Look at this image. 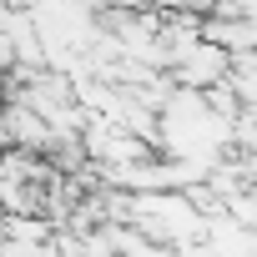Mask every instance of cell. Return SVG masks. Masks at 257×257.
Segmentation results:
<instances>
[{
    "label": "cell",
    "mask_w": 257,
    "mask_h": 257,
    "mask_svg": "<svg viewBox=\"0 0 257 257\" xmlns=\"http://www.w3.org/2000/svg\"><path fill=\"white\" fill-rule=\"evenodd\" d=\"M6 101H11V76L0 71V106H6Z\"/></svg>",
    "instance_id": "obj_1"
},
{
    "label": "cell",
    "mask_w": 257,
    "mask_h": 257,
    "mask_svg": "<svg viewBox=\"0 0 257 257\" xmlns=\"http://www.w3.org/2000/svg\"><path fill=\"white\" fill-rule=\"evenodd\" d=\"M0 6H11V11H31L36 0H0Z\"/></svg>",
    "instance_id": "obj_2"
}]
</instances>
